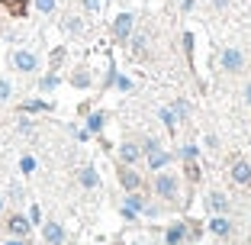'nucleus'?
I'll list each match as a JSON object with an SVG mask.
<instances>
[{"instance_id":"obj_1","label":"nucleus","mask_w":251,"mask_h":245,"mask_svg":"<svg viewBox=\"0 0 251 245\" xmlns=\"http://www.w3.org/2000/svg\"><path fill=\"white\" fill-rule=\"evenodd\" d=\"M180 191H184V181H180L177 171H155V178H151V193H155V200L164 203V207H177L180 200Z\"/></svg>"},{"instance_id":"obj_2","label":"nucleus","mask_w":251,"mask_h":245,"mask_svg":"<svg viewBox=\"0 0 251 245\" xmlns=\"http://www.w3.org/2000/svg\"><path fill=\"white\" fill-rule=\"evenodd\" d=\"M10 68H13L16 75H36L39 68H42V61H39V55L29 52V49H13V52H10Z\"/></svg>"},{"instance_id":"obj_3","label":"nucleus","mask_w":251,"mask_h":245,"mask_svg":"<svg viewBox=\"0 0 251 245\" xmlns=\"http://www.w3.org/2000/svg\"><path fill=\"white\" fill-rule=\"evenodd\" d=\"M219 68L226 75H242L245 68H248V58H245V52L238 45H229V49H222V55H219Z\"/></svg>"},{"instance_id":"obj_4","label":"nucleus","mask_w":251,"mask_h":245,"mask_svg":"<svg viewBox=\"0 0 251 245\" xmlns=\"http://www.w3.org/2000/svg\"><path fill=\"white\" fill-rule=\"evenodd\" d=\"M209 232H213L216 239H232L235 236V223H232V216L229 213H213L209 216Z\"/></svg>"},{"instance_id":"obj_5","label":"nucleus","mask_w":251,"mask_h":245,"mask_svg":"<svg viewBox=\"0 0 251 245\" xmlns=\"http://www.w3.org/2000/svg\"><path fill=\"white\" fill-rule=\"evenodd\" d=\"M116 155H119V162H126V164H139L142 158H145V149H142L139 139H126V142H119Z\"/></svg>"},{"instance_id":"obj_6","label":"nucleus","mask_w":251,"mask_h":245,"mask_svg":"<svg viewBox=\"0 0 251 245\" xmlns=\"http://www.w3.org/2000/svg\"><path fill=\"white\" fill-rule=\"evenodd\" d=\"M116 181L123 184V191H142V174L132 168V164H126V162L116 164Z\"/></svg>"},{"instance_id":"obj_7","label":"nucleus","mask_w":251,"mask_h":245,"mask_svg":"<svg viewBox=\"0 0 251 245\" xmlns=\"http://www.w3.org/2000/svg\"><path fill=\"white\" fill-rule=\"evenodd\" d=\"M132 26H135V13H119L116 20H113V39L116 42H129L132 39Z\"/></svg>"},{"instance_id":"obj_8","label":"nucleus","mask_w":251,"mask_h":245,"mask_svg":"<svg viewBox=\"0 0 251 245\" xmlns=\"http://www.w3.org/2000/svg\"><path fill=\"white\" fill-rule=\"evenodd\" d=\"M187 242H190V226L184 219H177L164 229V245H187Z\"/></svg>"},{"instance_id":"obj_9","label":"nucleus","mask_w":251,"mask_h":245,"mask_svg":"<svg viewBox=\"0 0 251 245\" xmlns=\"http://www.w3.org/2000/svg\"><path fill=\"white\" fill-rule=\"evenodd\" d=\"M3 226H7V232H10V236H20V239H26V236H29V229H32L29 216H23V213H7Z\"/></svg>"},{"instance_id":"obj_10","label":"nucleus","mask_w":251,"mask_h":245,"mask_svg":"<svg viewBox=\"0 0 251 245\" xmlns=\"http://www.w3.org/2000/svg\"><path fill=\"white\" fill-rule=\"evenodd\" d=\"M42 239H45V245H65L68 242V232H65V226H61V223L45 219V223H42Z\"/></svg>"},{"instance_id":"obj_11","label":"nucleus","mask_w":251,"mask_h":245,"mask_svg":"<svg viewBox=\"0 0 251 245\" xmlns=\"http://www.w3.org/2000/svg\"><path fill=\"white\" fill-rule=\"evenodd\" d=\"M229 178L235 181V184H251V162L235 158V162L229 164Z\"/></svg>"},{"instance_id":"obj_12","label":"nucleus","mask_w":251,"mask_h":245,"mask_svg":"<svg viewBox=\"0 0 251 245\" xmlns=\"http://www.w3.org/2000/svg\"><path fill=\"white\" fill-rule=\"evenodd\" d=\"M145 162H148L151 171H161V168H168V164H174V155L164 152V149H155V152H148V155H145Z\"/></svg>"},{"instance_id":"obj_13","label":"nucleus","mask_w":251,"mask_h":245,"mask_svg":"<svg viewBox=\"0 0 251 245\" xmlns=\"http://www.w3.org/2000/svg\"><path fill=\"white\" fill-rule=\"evenodd\" d=\"M206 207L213 210V213H229L232 203H229V197H226L222 191H209L206 193Z\"/></svg>"},{"instance_id":"obj_14","label":"nucleus","mask_w":251,"mask_h":245,"mask_svg":"<svg viewBox=\"0 0 251 245\" xmlns=\"http://www.w3.org/2000/svg\"><path fill=\"white\" fill-rule=\"evenodd\" d=\"M77 181H81V187H87V191H97V187H100V174H97L94 164H81Z\"/></svg>"},{"instance_id":"obj_15","label":"nucleus","mask_w":251,"mask_h":245,"mask_svg":"<svg viewBox=\"0 0 251 245\" xmlns=\"http://www.w3.org/2000/svg\"><path fill=\"white\" fill-rule=\"evenodd\" d=\"M29 0H0V10H7L10 16H26L29 13Z\"/></svg>"},{"instance_id":"obj_16","label":"nucleus","mask_w":251,"mask_h":245,"mask_svg":"<svg viewBox=\"0 0 251 245\" xmlns=\"http://www.w3.org/2000/svg\"><path fill=\"white\" fill-rule=\"evenodd\" d=\"M106 84H113L116 90H123V94H129V90H135L132 78H126V75H116V68L110 71V78H106Z\"/></svg>"},{"instance_id":"obj_17","label":"nucleus","mask_w":251,"mask_h":245,"mask_svg":"<svg viewBox=\"0 0 251 245\" xmlns=\"http://www.w3.org/2000/svg\"><path fill=\"white\" fill-rule=\"evenodd\" d=\"M71 84L77 90H87L90 84H94V75H90L87 68H74V75H71Z\"/></svg>"},{"instance_id":"obj_18","label":"nucleus","mask_w":251,"mask_h":245,"mask_svg":"<svg viewBox=\"0 0 251 245\" xmlns=\"http://www.w3.org/2000/svg\"><path fill=\"white\" fill-rule=\"evenodd\" d=\"M158 116H161V123L168 126V133H177V116H174V110H171V107H161V110H158Z\"/></svg>"},{"instance_id":"obj_19","label":"nucleus","mask_w":251,"mask_h":245,"mask_svg":"<svg viewBox=\"0 0 251 245\" xmlns=\"http://www.w3.org/2000/svg\"><path fill=\"white\" fill-rule=\"evenodd\" d=\"M174 158H180V162H197V158H200V149H197V145H180Z\"/></svg>"},{"instance_id":"obj_20","label":"nucleus","mask_w":251,"mask_h":245,"mask_svg":"<svg viewBox=\"0 0 251 245\" xmlns=\"http://www.w3.org/2000/svg\"><path fill=\"white\" fill-rule=\"evenodd\" d=\"M103 126H106V116H103V113H87V129H90V133H100Z\"/></svg>"},{"instance_id":"obj_21","label":"nucleus","mask_w":251,"mask_h":245,"mask_svg":"<svg viewBox=\"0 0 251 245\" xmlns=\"http://www.w3.org/2000/svg\"><path fill=\"white\" fill-rule=\"evenodd\" d=\"M42 110H52V104H45V100H26L20 113H42Z\"/></svg>"},{"instance_id":"obj_22","label":"nucleus","mask_w":251,"mask_h":245,"mask_svg":"<svg viewBox=\"0 0 251 245\" xmlns=\"http://www.w3.org/2000/svg\"><path fill=\"white\" fill-rule=\"evenodd\" d=\"M65 29L74 32V36H81V32H84V20H81V16H65Z\"/></svg>"},{"instance_id":"obj_23","label":"nucleus","mask_w":251,"mask_h":245,"mask_svg":"<svg viewBox=\"0 0 251 245\" xmlns=\"http://www.w3.org/2000/svg\"><path fill=\"white\" fill-rule=\"evenodd\" d=\"M36 10L42 16H52L55 10H58V0H36Z\"/></svg>"},{"instance_id":"obj_24","label":"nucleus","mask_w":251,"mask_h":245,"mask_svg":"<svg viewBox=\"0 0 251 245\" xmlns=\"http://www.w3.org/2000/svg\"><path fill=\"white\" fill-rule=\"evenodd\" d=\"M171 110H174V116H177V119H187V116H190V104H187V100H174V104H171Z\"/></svg>"},{"instance_id":"obj_25","label":"nucleus","mask_w":251,"mask_h":245,"mask_svg":"<svg viewBox=\"0 0 251 245\" xmlns=\"http://www.w3.org/2000/svg\"><path fill=\"white\" fill-rule=\"evenodd\" d=\"M10 97H13V84H10L7 78H0V104H7Z\"/></svg>"},{"instance_id":"obj_26","label":"nucleus","mask_w":251,"mask_h":245,"mask_svg":"<svg viewBox=\"0 0 251 245\" xmlns=\"http://www.w3.org/2000/svg\"><path fill=\"white\" fill-rule=\"evenodd\" d=\"M20 171H23V174H32V171H36V158H32V155H23L20 158Z\"/></svg>"},{"instance_id":"obj_27","label":"nucleus","mask_w":251,"mask_h":245,"mask_svg":"<svg viewBox=\"0 0 251 245\" xmlns=\"http://www.w3.org/2000/svg\"><path fill=\"white\" fill-rule=\"evenodd\" d=\"M52 87H58V75H55V71H52V75H45L42 81H39V90H52Z\"/></svg>"},{"instance_id":"obj_28","label":"nucleus","mask_w":251,"mask_h":245,"mask_svg":"<svg viewBox=\"0 0 251 245\" xmlns=\"http://www.w3.org/2000/svg\"><path fill=\"white\" fill-rule=\"evenodd\" d=\"M26 216H29V223H32V226H42V223H45V219H42V210H39L36 203L29 207V213H26Z\"/></svg>"},{"instance_id":"obj_29","label":"nucleus","mask_w":251,"mask_h":245,"mask_svg":"<svg viewBox=\"0 0 251 245\" xmlns=\"http://www.w3.org/2000/svg\"><path fill=\"white\" fill-rule=\"evenodd\" d=\"M81 3H84L87 13H100V10H103V0H81Z\"/></svg>"},{"instance_id":"obj_30","label":"nucleus","mask_w":251,"mask_h":245,"mask_svg":"<svg viewBox=\"0 0 251 245\" xmlns=\"http://www.w3.org/2000/svg\"><path fill=\"white\" fill-rule=\"evenodd\" d=\"M142 216H151V219H155V216H161V207H158V203H145Z\"/></svg>"},{"instance_id":"obj_31","label":"nucleus","mask_w":251,"mask_h":245,"mask_svg":"<svg viewBox=\"0 0 251 245\" xmlns=\"http://www.w3.org/2000/svg\"><path fill=\"white\" fill-rule=\"evenodd\" d=\"M187 226H190V242H197V239L203 236V226L200 223H187Z\"/></svg>"},{"instance_id":"obj_32","label":"nucleus","mask_w":251,"mask_h":245,"mask_svg":"<svg viewBox=\"0 0 251 245\" xmlns=\"http://www.w3.org/2000/svg\"><path fill=\"white\" fill-rule=\"evenodd\" d=\"M132 49L142 55V52H145V39H142V36H135V39H132Z\"/></svg>"},{"instance_id":"obj_33","label":"nucleus","mask_w":251,"mask_h":245,"mask_svg":"<svg viewBox=\"0 0 251 245\" xmlns=\"http://www.w3.org/2000/svg\"><path fill=\"white\" fill-rule=\"evenodd\" d=\"M206 149H213V152L219 149V139H216V136H206Z\"/></svg>"},{"instance_id":"obj_34","label":"nucleus","mask_w":251,"mask_h":245,"mask_svg":"<svg viewBox=\"0 0 251 245\" xmlns=\"http://www.w3.org/2000/svg\"><path fill=\"white\" fill-rule=\"evenodd\" d=\"M74 139H77V142H90V129H81V133L74 136Z\"/></svg>"},{"instance_id":"obj_35","label":"nucleus","mask_w":251,"mask_h":245,"mask_svg":"<svg viewBox=\"0 0 251 245\" xmlns=\"http://www.w3.org/2000/svg\"><path fill=\"white\" fill-rule=\"evenodd\" d=\"M23 197V187H10V200H20Z\"/></svg>"},{"instance_id":"obj_36","label":"nucleus","mask_w":251,"mask_h":245,"mask_svg":"<svg viewBox=\"0 0 251 245\" xmlns=\"http://www.w3.org/2000/svg\"><path fill=\"white\" fill-rule=\"evenodd\" d=\"M20 129H23V133H29V129H32V123H29L26 116H20Z\"/></svg>"},{"instance_id":"obj_37","label":"nucleus","mask_w":251,"mask_h":245,"mask_svg":"<svg viewBox=\"0 0 251 245\" xmlns=\"http://www.w3.org/2000/svg\"><path fill=\"white\" fill-rule=\"evenodd\" d=\"M3 245H26V239H20V236H13L10 242H3Z\"/></svg>"},{"instance_id":"obj_38","label":"nucleus","mask_w":251,"mask_h":245,"mask_svg":"<svg viewBox=\"0 0 251 245\" xmlns=\"http://www.w3.org/2000/svg\"><path fill=\"white\" fill-rule=\"evenodd\" d=\"M242 94H245V100H248V104H251V81L245 84V90H242Z\"/></svg>"},{"instance_id":"obj_39","label":"nucleus","mask_w":251,"mask_h":245,"mask_svg":"<svg viewBox=\"0 0 251 245\" xmlns=\"http://www.w3.org/2000/svg\"><path fill=\"white\" fill-rule=\"evenodd\" d=\"M226 3H229V0H213V7H216V10H226Z\"/></svg>"},{"instance_id":"obj_40","label":"nucleus","mask_w":251,"mask_h":245,"mask_svg":"<svg viewBox=\"0 0 251 245\" xmlns=\"http://www.w3.org/2000/svg\"><path fill=\"white\" fill-rule=\"evenodd\" d=\"M3 207H7V200H3V193H0V213H3Z\"/></svg>"},{"instance_id":"obj_41","label":"nucleus","mask_w":251,"mask_h":245,"mask_svg":"<svg viewBox=\"0 0 251 245\" xmlns=\"http://www.w3.org/2000/svg\"><path fill=\"white\" fill-rule=\"evenodd\" d=\"M129 245H142V242H129Z\"/></svg>"}]
</instances>
